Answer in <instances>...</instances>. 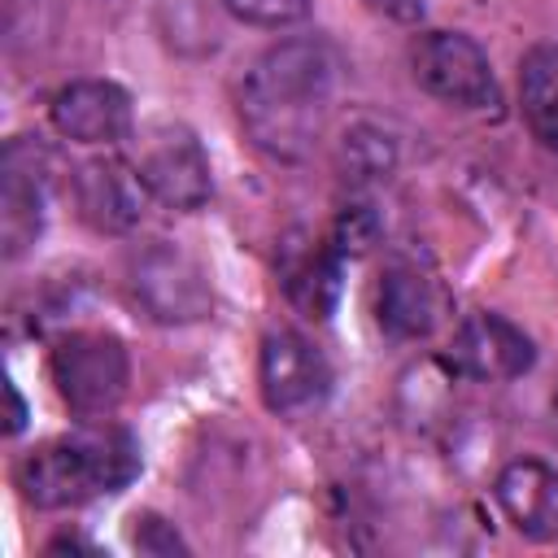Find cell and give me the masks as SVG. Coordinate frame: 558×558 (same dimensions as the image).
<instances>
[{"label":"cell","mask_w":558,"mask_h":558,"mask_svg":"<svg viewBox=\"0 0 558 558\" xmlns=\"http://www.w3.org/2000/svg\"><path fill=\"white\" fill-rule=\"evenodd\" d=\"M445 366L462 379H475V384H506V379H519L536 366V344L506 314L480 310V314H466L458 323L449 353H445Z\"/></svg>","instance_id":"obj_8"},{"label":"cell","mask_w":558,"mask_h":558,"mask_svg":"<svg viewBox=\"0 0 558 558\" xmlns=\"http://www.w3.org/2000/svg\"><path fill=\"white\" fill-rule=\"evenodd\" d=\"M48 371L57 384V397L78 418H105L122 405L131 384V353L113 331L78 327L52 340Z\"/></svg>","instance_id":"obj_3"},{"label":"cell","mask_w":558,"mask_h":558,"mask_svg":"<svg viewBox=\"0 0 558 558\" xmlns=\"http://www.w3.org/2000/svg\"><path fill=\"white\" fill-rule=\"evenodd\" d=\"M493 497L510 527L527 541L558 545V466L545 458H514L497 471Z\"/></svg>","instance_id":"obj_12"},{"label":"cell","mask_w":558,"mask_h":558,"mask_svg":"<svg viewBox=\"0 0 558 558\" xmlns=\"http://www.w3.org/2000/svg\"><path fill=\"white\" fill-rule=\"evenodd\" d=\"M375 318L397 340H423L440 318L436 283L418 266H405V262L388 266L375 292Z\"/></svg>","instance_id":"obj_14"},{"label":"cell","mask_w":558,"mask_h":558,"mask_svg":"<svg viewBox=\"0 0 558 558\" xmlns=\"http://www.w3.org/2000/svg\"><path fill=\"white\" fill-rule=\"evenodd\" d=\"M222 9L257 31H288L310 17V0H222Z\"/></svg>","instance_id":"obj_17"},{"label":"cell","mask_w":558,"mask_h":558,"mask_svg":"<svg viewBox=\"0 0 558 558\" xmlns=\"http://www.w3.org/2000/svg\"><path fill=\"white\" fill-rule=\"evenodd\" d=\"M327 235L340 244L344 257H357L362 248H371V244L379 240V218H375V209H371L366 201H353V205H344V209L336 214V222H331Z\"/></svg>","instance_id":"obj_18"},{"label":"cell","mask_w":558,"mask_h":558,"mask_svg":"<svg viewBox=\"0 0 558 558\" xmlns=\"http://www.w3.org/2000/svg\"><path fill=\"white\" fill-rule=\"evenodd\" d=\"M344 253L331 235H305L292 240L283 248L279 262V283L288 292V301L305 314V318H331L336 301H340V279H344Z\"/></svg>","instance_id":"obj_13"},{"label":"cell","mask_w":558,"mask_h":558,"mask_svg":"<svg viewBox=\"0 0 558 558\" xmlns=\"http://www.w3.org/2000/svg\"><path fill=\"white\" fill-rule=\"evenodd\" d=\"M519 113L532 140L558 153V48L536 44L519 61Z\"/></svg>","instance_id":"obj_15"},{"label":"cell","mask_w":558,"mask_h":558,"mask_svg":"<svg viewBox=\"0 0 558 558\" xmlns=\"http://www.w3.org/2000/svg\"><path fill=\"white\" fill-rule=\"evenodd\" d=\"M135 170L148 187V196L166 209L196 214L214 192V170L201 135L183 122H153L140 135Z\"/></svg>","instance_id":"obj_6"},{"label":"cell","mask_w":558,"mask_h":558,"mask_svg":"<svg viewBox=\"0 0 558 558\" xmlns=\"http://www.w3.org/2000/svg\"><path fill=\"white\" fill-rule=\"evenodd\" d=\"M554 410H558V392H554Z\"/></svg>","instance_id":"obj_21"},{"label":"cell","mask_w":558,"mask_h":558,"mask_svg":"<svg viewBox=\"0 0 558 558\" xmlns=\"http://www.w3.org/2000/svg\"><path fill=\"white\" fill-rule=\"evenodd\" d=\"M48 153L35 140H9L0 161V244L4 257L17 262L44 231L48 205Z\"/></svg>","instance_id":"obj_11"},{"label":"cell","mask_w":558,"mask_h":558,"mask_svg":"<svg viewBox=\"0 0 558 558\" xmlns=\"http://www.w3.org/2000/svg\"><path fill=\"white\" fill-rule=\"evenodd\" d=\"M48 118L61 140L83 144V148H113V144L131 140V131H135L131 96L113 78H74L65 87H57Z\"/></svg>","instance_id":"obj_9"},{"label":"cell","mask_w":558,"mask_h":558,"mask_svg":"<svg viewBox=\"0 0 558 558\" xmlns=\"http://www.w3.org/2000/svg\"><path fill=\"white\" fill-rule=\"evenodd\" d=\"M340 157H344V170H349L357 183H366V179H388V170H392V161H397V144H392V135H388L384 126L362 122V126H349V135H344V144H340Z\"/></svg>","instance_id":"obj_16"},{"label":"cell","mask_w":558,"mask_h":558,"mask_svg":"<svg viewBox=\"0 0 558 558\" xmlns=\"http://www.w3.org/2000/svg\"><path fill=\"white\" fill-rule=\"evenodd\" d=\"M70 187H74L78 218L100 235L135 231L140 218H144V205L153 201L135 161H122V157H109V153L78 161L74 174H70Z\"/></svg>","instance_id":"obj_10"},{"label":"cell","mask_w":558,"mask_h":558,"mask_svg":"<svg viewBox=\"0 0 558 558\" xmlns=\"http://www.w3.org/2000/svg\"><path fill=\"white\" fill-rule=\"evenodd\" d=\"M140 527H135V549H148V554H174V549H183V541H179V532L174 527H166L157 514H144V519H135Z\"/></svg>","instance_id":"obj_19"},{"label":"cell","mask_w":558,"mask_h":558,"mask_svg":"<svg viewBox=\"0 0 558 558\" xmlns=\"http://www.w3.org/2000/svg\"><path fill=\"white\" fill-rule=\"evenodd\" d=\"M257 384L262 401L279 418H305L314 414L331 392V366L318 353V344L292 327H275L262 336L257 353Z\"/></svg>","instance_id":"obj_7"},{"label":"cell","mask_w":558,"mask_h":558,"mask_svg":"<svg viewBox=\"0 0 558 558\" xmlns=\"http://www.w3.org/2000/svg\"><path fill=\"white\" fill-rule=\"evenodd\" d=\"M9 410H13V414H9V432H17V427H22V418H26V410H22V397H17V388H13V384H9Z\"/></svg>","instance_id":"obj_20"},{"label":"cell","mask_w":558,"mask_h":558,"mask_svg":"<svg viewBox=\"0 0 558 558\" xmlns=\"http://www.w3.org/2000/svg\"><path fill=\"white\" fill-rule=\"evenodd\" d=\"M336 52L318 35L270 44L240 83V126L253 148L275 161H305L336 105Z\"/></svg>","instance_id":"obj_1"},{"label":"cell","mask_w":558,"mask_h":558,"mask_svg":"<svg viewBox=\"0 0 558 558\" xmlns=\"http://www.w3.org/2000/svg\"><path fill=\"white\" fill-rule=\"evenodd\" d=\"M410 74L449 109L493 113L501 105L493 61L466 31H423L410 44Z\"/></svg>","instance_id":"obj_4"},{"label":"cell","mask_w":558,"mask_h":558,"mask_svg":"<svg viewBox=\"0 0 558 558\" xmlns=\"http://www.w3.org/2000/svg\"><path fill=\"white\" fill-rule=\"evenodd\" d=\"M126 279H131V296L135 305L161 323V327H187V323H201L209 318L214 310V283H209V270L179 244L170 240H153L144 244L131 266H126Z\"/></svg>","instance_id":"obj_5"},{"label":"cell","mask_w":558,"mask_h":558,"mask_svg":"<svg viewBox=\"0 0 558 558\" xmlns=\"http://www.w3.org/2000/svg\"><path fill=\"white\" fill-rule=\"evenodd\" d=\"M140 475V440L105 418H87L78 432L52 436L17 458L13 480L35 510H65L92 497H109Z\"/></svg>","instance_id":"obj_2"}]
</instances>
